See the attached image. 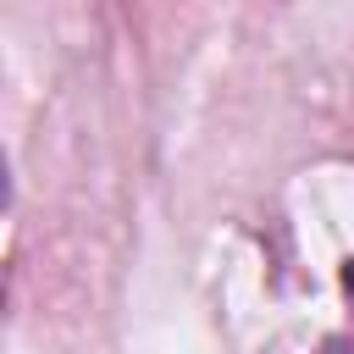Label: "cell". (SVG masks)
I'll return each mask as SVG.
<instances>
[{"label": "cell", "mask_w": 354, "mask_h": 354, "mask_svg": "<svg viewBox=\"0 0 354 354\" xmlns=\"http://www.w3.org/2000/svg\"><path fill=\"white\" fill-rule=\"evenodd\" d=\"M343 288H348V326H343L337 337H326L321 354H354V260L343 266Z\"/></svg>", "instance_id": "1"}]
</instances>
